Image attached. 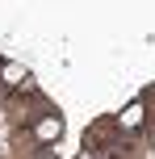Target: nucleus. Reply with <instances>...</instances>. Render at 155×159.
Segmentation results:
<instances>
[{
  "label": "nucleus",
  "instance_id": "f257e3e1",
  "mask_svg": "<svg viewBox=\"0 0 155 159\" xmlns=\"http://www.w3.org/2000/svg\"><path fill=\"white\" fill-rule=\"evenodd\" d=\"M113 147H122V130H117L113 113H105V117H97L88 130H84V151L105 155V151H113Z\"/></svg>",
  "mask_w": 155,
  "mask_h": 159
},
{
  "label": "nucleus",
  "instance_id": "f03ea898",
  "mask_svg": "<svg viewBox=\"0 0 155 159\" xmlns=\"http://www.w3.org/2000/svg\"><path fill=\"white\" fill-rule=\"evenodd\" d=\"M0 88H4V92H13L17 101H21V96H30V92H38L30 67H21L17 59H4V55H0Z\"/></svg>",
  "mask_w": 155,
  "mask_h": 159
},
{
  "label": "nucleus",
  "instance_id": "7ed1b4c3",
  "mask_svg": "<svg viewBox=\"0 0 155 159\" xmlns=\"http://www.w3.org/2000/svg\"><path fill=\"white\" fill-rule=\"evenodd\" d=\"M63 134H67V121H63V113H59V109H50L46 117L30 130V138L38 143V151H50L55 143H63Z\"/></svg>",
  "mask_w": 155,
  "mask_h": 159
},
{
  "label": "nucleus",
  "instance_id": "20e7f679",
  "mask_svg": "<svg viewBox=\"0 0 155 159\" xmlns=\"http://www.w3.org/2000/svg\"><path fill=\"white\" fill-rule=\"evenodd\" d=\"M117 117V130H122V138H139L143 130H147V121H151V113H147V105L139 101V96H134L130 105H126L122 113H113Z\"/></svg>",
  "mask_w": 155,
  "mask_h": 159
},
{
  "label": "nucleus",
  "instance_id": "39448f33",
  "mask_svg": "<svg viewBox=\"0 0 155 159\" xmlns=\"http://www.w3.org/2000/svg\"><path fill=\"white\" fill-rule=\"evenodd\" d=\"M34 159H55V151H38V155H34Z\"/></svg>",
  "mask_w": 155,
  "mask_h": 159
},
{
  "label": "nucleus",
  "instance_id": "423d86ee",
  "mask_svg": "<svg viewBox=\"0 0 155 159\" xmlns=\"http://www.w3.org/2000/svg\"><path fill=\"white\" fill-rule=\"evenodd\" d=\"M75 159H101V155H92V151H80V155H75Z\"/></svg>",
  "mask_w": 155,
  "mask_h": 159
}]
</instances>
